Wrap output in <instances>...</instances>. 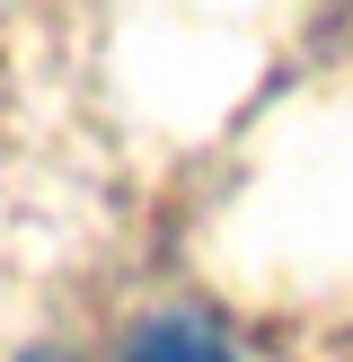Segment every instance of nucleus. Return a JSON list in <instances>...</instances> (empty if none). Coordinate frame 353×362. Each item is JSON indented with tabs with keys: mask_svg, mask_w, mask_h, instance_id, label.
<instances>
[{
	"mask_svg": "<svg viewBox=\"0 0 353 362\" xmlns=\"http://www.w3.org/2000/svg\"><path fill=\"white\" fill-rule=\"evenodd\" d=\"M124 362H229V336L212 327L203 310H168L124 345Z\"/></svg>",
	"mask_w": 353,
	"mask_h": 362,
	"instance_id": "obj_1",
	"label": "nucleus"
}]
</instances>
